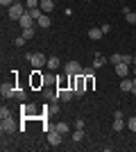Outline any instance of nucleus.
Listing matches in <instances>:
<instances>
[{"mask_svg":"<svg viewBox=\"0 0 136 152\" xmlns=\"http://www.w3.org/2000/svg\"><path fill=\"white\" fill-rule=\"evenodd\" d=\"M16 98H18L20 102H25V98H27V91H23V89H18L16 91Z\"/></svg>","mask_w":136,"mask_h":152,"instance_id":"nucleus-26","label":"nucleus"},{"mask_svg":"<svg viewBox=\"0 0 136 152\" xmlns=\"http://www.w3.org/2000/svg\"><path fill=\"white\" fill-rule=\"evenodd\" d=\"M120 129H125V121L123 118H116L113 121V132H120Z\"/></svg>","mask_w":136,"mask_h":152,"instance_id":"nucleus-22","label":"nucleus"},{"mask_svg":"<svg viewBox=\"0 0 136 152\" xmlns=\"http://www.w3.org/2000/svg\"><path fill=\"white\" fill-rule=\"evenodd\" d=\"M71 77V89L75 91V95H84L86 93V77L82 75V73H79V75H68Z\"/></svg>","mask_w":136,"mask_h":152,"instance_id":"nucleus-1","label":"nucleus"},{"mask_svg":"<svg viewBox=\"0 0 136 152\" xmlns=\"http://www.w3.org/2000/svg\"><path fill=\"white\" fill-rule=\"evenodd\" d=\"M39 7L43 9V14H50L52 9H55V0H41Z\"/></svg>","mask_w":136,"mask_h":152,"instance_id":"nucleus-13","label":"nucleus"},{"mask_svg":"<svg viewBox=\"0 0 136 152\" xmlns=\"http://www.w3.org/2000/svg\"><path fill=\"white\" fill-rule=\"evenodd\" d=\"M75 127H77V129H84V121H82V118H79V121L75 123Z\"/></svg>","mask_w":136,"mask_h":152,"instance_id":"nucleus-34","label":"nucleus"},{"mask_svg":"<svg viewBox=\"0 0 136 152\" xmlns=\"http://www.w3.org/2000/svg\"><path fill=\"white\" fill-rule=\"evenodd\" d=\"M27 59H30V64H32L34 68H41V66H45V64H48L45 55H41V52H32V55H27Z\"/></svg>","mask_w":136,"mask_h":152,"instance_id":"nucleus-3","label":"nucleus"},{"mask_svg":"<svg viewBox=\"0 0 136 152\" xmlns=\"http://www.w3.org/2000/svg\"><path fill=\"white\" fill-rule=\"evenodd\" d=\"M25 12H27V9L23 7V2H20V0H16L12 7H7V14H9V18H20V16H23Z\"/></svg>","mask_w":136,"mask_h":152,"instance_id":"nucleus-2","label":"nucleus"},{"mask_svg":"<svg viewBox=\"0 0 136 152\" xmlns=\"http://www.w3.org/2000/svg\"><path fill=\"white\" fill-rule=\"evenodd\" d=\"M64 70L68 73V75H79L84 68H82V64H79V61H68V64L64 66Z\"/></svg>","mask_w":136,"mask_h":152,"instance_id":"nucleus-6","label":"nucleus"},{"mask_svg":"<svg viewBox=\"0 0 136 152\" xmlns=\"http://www.w3.org/2000/svg\"><path fill=\"white\" fill-rule=\"evenodd\" d=\"M134 75H136V64H134Z\"/></svg>","mask_w":136,"mask_h":152,"instance_id":"nucleus-35","label":"nucleus"},{"mask_svg":"<svg viewBox=\"0 0 136 152\" xmlns=\"http://www.w3.org/2000/svg\"><path fill=\"white\" fill-rule=\"evenodd\" d=\"M27 12H30V16H32L34 20H39L41 16H43V9H41V7H34V9H27Z\"/></svg>","mask_w":136,"mask_h":152,"instance_id":"nucleus-16","label":"nucleus"},{"mask_svg":"<svg viewBox=\"0 0 136 152\" xmlns=\"http://www.w3.org/2000/svg\"><path fill=\"white\" fill-rule=\"evenodd\" d=\"M73 98H75V91H73L71 86H64V89H57V100H61V102H71Z\"/></svg>","mask_w":136,"mask_h":152,"instance_id":"nucleus-4","label":"nucleus"},{"mask_svg":"<svg viewBox=\"0 0 136 152\" xmlns=\"http://www.w3.org/2000/svg\"><path fill=\"white\" fill-rule=\"evenodd\" d=\"M102 34H104V32H102V27H91V30H89V37L93 39V41L102 39Z\"/></svg>","mask_w":136,"mask_h":152,"instance_id":"nucleus-14","label":"nucleus"},{"mask_svg":"<svg viewBox=\"0 0 136 152\" xmlns=\"http://www.w3.org/2000/svg\"><path fill=\"white\" fill-rule=\"evenodd\" d=\"M55 129H57L59 134H68V129H71V127L66 125V123H57V125H55Z\"/></svg>","mask_w":136,"mask_h":152,"instance_id":"nucleus-20","label":"nucleus"},{"mask_svg":"<svg viewBox=\"0 0 136 152\" xmlns=\"http://www.w3.org/2000/svg\"><path fill=\"white\" fill-rule=\"evenodd\" d=\"M39 2L41 0H25V7L27 9H34V7H39Z\"/></svg>","mask_w":136,"mask_h":152,"instance_id":"nucleus-23","label":"nucleus"},{"mask_svg":"<svg viewBox=\"0 0 136 152\" xmlns=\"http://www.w3.org/2000/svg\"><path fill=\"white\" fill-rule=\"evenodd\" d=\"M23 37H25V39H32L34 37V27H25V30H23Z\"/></svg>","mask_w":136,"mask_h":152,"instance_id":"nucleus-25","label":"nucleus"},{"mask_svg":"<svg viewBox=\"0 0 136 152\" xmlns=\"http://www.w3.org/2000/svg\"><path fill=\"white\" fill-rule=\"evenodd\" d=\"M134 64H136V57H134Z\"/></svg>","mask_w":136,"mask_h":152,"instance_id":"nucleus-36","label":"nucleus"},{"mask_svg":"<svg viewBox=\"0 0 136 152\" xmlns=\"http://www.w3.org/2000/svg\"><path fill=\"white\" fill-rule=\"evenodd\" d=\"M86 89H93V75L86 77Z\"/></svg>","mask_w":136,"mask_h":152,"instance_id":"nucleus-33","label":"nucleus"},{"mask_svg":"<svg viewBox=\"0 0 136 152\" xmlns=\"http://www.w3.org/2000/svg\"><path fill=\"white\" fill-rule=\"evenodd\" d=\"M0 118H12V111H9L7 107H2L0 109Z\"/></svg>","mask_w":136,"mask_h":152,"instance_id":"nucleus-28","label":"nucleus"},{"mask_svg":"<svg viewBox=\"0 0 136 152\" xmlns=\"http://www.w3.org/2000/svg\"><path fill=\"white\" fill-rule=\"evenodd\" d=\"M39 73H41L39 68H34V77H32V84H34V86H39V84H43V77H39Z\"/></svg>","mask_w":136,"mask_h":152,"instance_id":"nucleus-18","label":"nucleus"},{"mask_svg":"<svg viewBox=\"0 0 136 152\" xmlns=\"http://www.w3.org/2000/svg\"><path fill=\"white\" fill-rule=\"evenodd\" d=\"M123 14H125V20H127L129 25H136V14L132 12L129 7H123Z\"/></svg>","mask_w":136,"mask_h":152,"instance_id":"nucleus-11","label":"nucleus"},{"mask_svg":"<svg viewBox=\"0 0 136 152\" xmlns=\"http://www.w3.org/2000/svg\"><path fill=\"white\" fill-rule=\"evenodd\" d=\"M73 141H75V143L84 141V129H75V132H73Z\"/></svg>","mask_w":136,"mask_h":152,"instance_id":"nucleus-19","label":"nucleus"},{"mask_svg":"<svg viewBox=\"0 0 136 152\" xmlns=\"http://www.w3.org/2000/svg\"><path fill=\"white\" fill-rule=\"evenodd\" d=\"M109 61L113 64V66H116V64H120V61H123V55H111V57H109Z\"/></svg>","mask_w":136,"mask_h":152,"instance_id":"nucleus-24","label":"nucleus"},{"mask_svg":"<svg viewBox=\"0 0 136 152\" xmlns=\"http://www.w3.org/2000/svg\"><path fill=\"white\" fill-rule=\"evenodd\" d=\"M123 64H134V57L132 55H123Z\"/></svg>","mask_w":136,"mask_h":152,"instance_id":"nucleus-30","label":"nucleus"},{"mask_svg":"<svg viewBox=\"0 0 136 152\" xmlns=\"http://www.w3.org/2000/svg\"><path fill=\"white\" fill-rule=\"evenodd\" d=\"M113 68H116V73L120 77H127V75H129V64H123V61H120V64H116Z\"/></svg>","mask_w":136,"mask_h":152,"instance_id":"nucleus-10","label":"nucleus"},{"mask_svg":"<svg viewBox=\"0 0 136 152\" xmlns=\"http://www.w3.org/2000/svg\"><path fill=\"white\" fill-rule=\"evenodd\" d=\"M36 23H39V27H50V18H48V14H43Z\"/></svg>","mask_w":136,"mask_h":152,"instance_id":"nucleus-21","label":"nucleus"},{"mask_svg":"<svg viewBox=\"0 0 136 152\" xmlns=\"http://www.w3.org/2000/svg\"><path fill=\"white\" fill-rule=\"evenodd\" d=\"M25 41H27L25 37H18V39H16V41H14V43H16V45H20V48H23V45H25Z\"/></svg>","mask_w":136,"mask_h":152,"instance_id":"nucleus-31","label":"nucleus"},{"mask_svg":"<svg viewBox=\"0 0 136 152\" xmlns=\"http://www.w3.org/2000/svg\"><path fill=\"white\" fill-rule=\"evenodd\" d=\"M45 66H48V68H59V57H48V64H45Z\"/></svg>","mask_w":136,"mask_h":152,"instance_id":"nucleus-17","label":"nucleus"},{"mask_svg":"<svg viewBox=\"0 0 136 152\" xmlns=\"http://www.w3.org/2000/svg\"><path fill=\"white\" fill-rule=\"evenodd\" d=\"M18 23H20V27H23V30H25V27H34V18L30 16V12L23 14V16L18 18Z\"/></svg>","mask_w":136,"mask_h":152,"instance_id":"nucleus-9","label":"nucleus"},{"mask_svg":"<svg viewBox=\"0 0 136 152\" xmlns=\"http://www.w3.org/2000/svg\"><path fill=\"white\" fill-rule=\"evenodd\" d=\"M14 2H16V0H0V5H2V7H12Z\"/></svg>","mask_w":136,"mask_h":152,"instance_id":"nucleus-32","label":"nucleus"},{"mask_svg":"<svg viewBox=\"0 0 136 152\" xmlns=\"http://www.w3.org/2000/svg\"><path fill=\"white\" fill-rule=\"evenodd\" d=\"M120 91H132V93H136V86L132 80H127V77H123V82H120Z\"/></svg>","mask_w":136,"mask_h":152,"instance_id":"nucleus-12","label":"nucleus"},{"mask_svg":"<svg viewBox=\"0 0 136 152\" xmlns=\"http://www.w3.org/2000/svg\"><path fill=\"white\" fill-rule=\"evenodd\" d=\"M104 64H107V59H104L102 55H97V52H95V57H93V68H102Z\"/></svg>","mask_w":136,"mask_h":152,"instance_id":"nucleus-15","label":"nucleus"},{"mask_svg":"<svg viewBox=\"0 0 136 152\" xmlns=\"http://www.w3.org/2000/svg\"><path fill=\"white\" fill-rule=\"evenodd\" d=\"M0 129H2V134H12L14 129H16V123H14L12 118H2V125H0Z\"/></svg>","mask_w":136,"mask_h":152,"instance_id":"nucleus-8","label":"nucleus"},{"mask_svg":"<svg viewBox=\"0 0 136 152\" xmlns=\"http://www.w3.org/2000/svg\"><path fill=\"white\" fill-rule=\"evenodd\" d=\"M61 136H64V134H59L57 129L52 127L50 132H48V143H50V145H61Z\"/></svg>","mask_w":136,"mask_h":152,"instance_id":"nucleus-7","label":"nucleus"},{"mask_svg":"<svg viewBox=\"0 0 136 152\" xmlns=\"http://www.w3.org/2000/svg\"><path fill=\"white\" fill-rule=\"evenodd\" d=\"M16 86H14L12 82H5L2 86H0V93H2V98H16Z\"/></svg>","mask_w":136,"mask_h":152,"instance_id":"nucleus-5","label":"nucleus"},{"mask_svg":"<svg viewBox=\"0 0 136 152\" xmlns=\"http://www.w3.org/2000/svg\"><path fill=\"white\" fill-rule=\"evenodd\" d=\"M93 73H95V68H84V70H82V75H84V77H91Z\"/></svg>","mask_w":136,"mask_h":152,"instance_id":"nucleus-29","label":"nucleus"},{"mask_svg":"<svg viewBox=\"0 0 136 152\" xmlns=\"http://www.w3.org/2000/svg\"><path fill=\"white\" fill-rule=\"evenodd\" d=\"M127 127H129L132 132H136V116H132L129 121H127Z\"/></svg>","mask_w":136,"mask_h":152,"instance_id":"nucleus-27","label":"nucleus"}]
</instances>
